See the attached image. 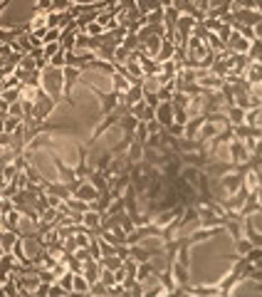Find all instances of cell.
I'll list each match as a JSON object with an SVG mask.
<instances>
[{"instance_id":"6","label":"cell","mask_w":262,"mask_h":297,"mask_svg":"<svg viewBox=\"0 0 262 297\" xmlns=\"http://www.w3.org/2000/svg\"><path fill=\"white\" fill-rule=\"evenodd\" d=\"M82 226L92 231V236H102V213L99 210H94V208H89L87 213L82 215Z\"/></svg>"},{"instance_id":"29","label":"cell","mask_w":262,"mask_h":297,"mask_svg":"<svg viewBox=\"0 0 262 297\" xmlns=\"http://www.w3.org/2000/svg\"><path fill=\"white\" fill-rule=\"evenodd\" d=\"M250 248H252V243L247 240V238H240V240H235V255H247L250 253Z\"/></svg>"},{"instance_id":"40","label":"cell","mask_w":262,"mask_h":297,"mask_svg":"<svg viewBox=\"0 0 262 297\" xmlns=\"http://www.w3.org/2000/svg\"><path fill=\"white\" fill-rule=\"evenodd\" d=\"M84 32H87V35H92V37H97V35H104L107 30H104L99 23H97V20H94V23H89V25H87V30H84Z\"/></svg>"},{"instance_id":"10","label":"cell","mask_w":262,"mask_h":297,"mask_svg":"<svg viewBox=\"0 0 262 297\" xmlns=\"http://www.w3.org/2000/svg\"><path fill=\"white\" fill-rule=\"evenodd\" d=\"M242 77H245L250 85H262V62L260 59H250L247 67H245V72H242Z\"/></svg>"},{"instance_id":"46","label":"cell","mask_w":262,"mask_h":297,"mask_svg":"<svg viewBox=\"0 0 262 297\" xmlns=\"http://www.w3.org/2000/svg\"><path fill=\"white\" fill-rule=\"evenodd\" d=\"M158 3H161V8H171V3H173V0H158Z\"/></svg>"},{"instance_id":"22","label":"cell","mask_w":262,"mask_h":297,"mask_svg":"<svg viewBox=\"0 0 262 297\" xmlns=\"http://www.w3.org/2000/svg\"><path fill=\"white\" fill-rule=\"evenodd\" d=\"M18 233L15 231H8V228H0V248L8 253V250H13V245H15V240H18Z\"/></svg>"},{"instance_id":"24","label":"cell","mask_w":262,"mask_h":297,"mask_svg":"<svg viewBox=\"0 0 262 297\" xmlns=\"http://www.w3.org/2000/svg\"><path fill=\"white\" fill-rule=\"evenodd\" d=\"M225 114H228V119H230V124H233V126H237V124H245V109H242V107H237V104L228 107V109H225Z\"/></svg>"},{"instance_id":"25","label":"cell","mask_w":262,"mask_h":297,"mask_svg":"<svg viewBox=\"0 0 262 297\" xmlns=\"http://www.w3.org/2000/svg\"><path fill=\"white\" fill-rule=\"evenodd\" d=\"M173 55H176V42L163 40V45H161V50H158V55H156V62H166V59H171Z\"/></svg>"},{"instance_id":"30","label":"cell","mask_w":262,"mask_h":297,"mask_svg":"<svg viewBox=\"0 0 262 297\" xmlns=\"http://www.w3.org/2000/svg\"><path fill=\"white\" fill-rule=\"evenodd\" d=\"M50 64H52V67H59V69H62V67L67 64V50H64V47H59L57 52L52 55V59H50Z\"/></svg>"},{"instance_id":"43","label":"cell","mask_w":262,"mask_h":297,"mask_svg":"<svg viewBox=\"0 0 262 297\" xmlns=\"http://www.w3.org/2000/svg\"><path fill=\"white\" fill-rule=\"evenodd\" d=\"M168 131H171L173 136H183V126H181V124H176V121L168 126Z\"/></svg>"},{"instance_id":"20","label":"cell","mask_w":262,"mask_h":297,"mask_svg":"<svg viewBox=\"0 0 262 297\" xmlns=\"http://www.w3.org/2000/svg\"><path fill=\"white\" fill-rule=\"evenodd\" d=\"M126 161L129 164H136V161H144V144L139 139L131 141V146L126 148Z\"/></svg>"},{"instance_id":"42","label":"cell","mask_w":262,"mask_h":297,"mask_svg":"<svg viewBox=\"0 0 262 297\" xmlns=\"http://www.w3.org/2000/svg\"><path fill=\"white\" fill-rule=\"evenodd\" d=\"M146 126H148V136H151V134H158V131L163 129V126H161V124H158L156 119H151V121H146Z\"/></svg>"},{"instance_id":"38","label":"cell","mask_w":262,"mask_h":297,"mask_svg":"<svg viewBox=\"0 0 262 297\" xmlns=\"http://www.w3.org/2000/svg\"><path fill=\"white\" fill-rule=\"evenodd\" d=\"M107 290H109V287H107L102 280H97V282L89 285V295H107Z\"/></svg>"},{"instance_id":"21","label":"cell","mask_w":262,"mask_h":297,"mask_svg":"<svg viewBox=\"0 0 262 297\" xmlns=\"http://www.w3.org/2000/svg\"><path fill=\"white\" fill-rule=\"evenodd\" d=\"M112 198H114V196H112V191H109V188H107V191H99V196H97V201L92 203V208H94V210H99V213H107V210H109V206H112Z\"/></svg>"},{"instance_id":"12","label":"cell","mask_w":262,"mask_h":297,"mask_svg":"<svg viewBox=\"0 0 262 297\" xmlns=\"http://www.w3.org/2000/svg\"><path fill=\"white\" fill-rule=\"evenodd\" d=\"M161 45H163V37H161V35H148V37L141 40V50H144L146 55H151L153 59H156V55H158Z\"/></svg>"},{"instance_id":"17","label":"cell","mask_w":262,"mask_h":297,"mask_svg":"<svg viewBox=\"0 0 262 297\" xmlns=\"http://www.w3.org/2000/svg\"><path fill=\"white\" fill-rule=\"evenodd\" d=\"M109 80H112V89L117 92V94H124L126 89L131 87V82H129V77L121 72V69H117L114 75H109Z\"/></svg>"},{"instance_id":"19","label":"cell","mask_w":262,"mask_h":297,"mask_svg":"<svg viewBox=\"0 0 262 297\" xmlns=\"http://www.w3.org/2000/svg\"><path fill=\"white\" fill-rule=\"evenodd\" d=\"M117 126L121 129V134H134V131H136V126H139V119L134 117L131 112H126V114H121V119H119Z\"/></svg>"},{"instance_id":"41","label":"cell","mask_w":262,"mask_h":297,"mask_svg":"<svg viewBox=\"0 0 262 297\" xmlns=\"http://www.w3.org/2000/svg\"><path fill=\"white\" fill-rule=\"evenodd\" d=\"M23 119H15V117H5V131L8 134H13L15 129H18V124H20Z\"/></svg>"},{"instance_id":"33","label":"cell","mask_w":262,"mask_h":297,"mask_svg":"<svg viewBox=\"0 0 262 297\" xmlns=\"http://www.w3.org/2000/svg\"><path fill=\"white\" fill-rule=\"evenodd\" d=\"M99 280H102L107 287H112V285L117 282V280H114V272H112L109 267H102V272H99ZM107 292H109V290H107Z\"/></svg>"},{"instance_id":"39","label":"cell","mask_w":262,"mask_h":297,"mask_svg":"<svg viewBox=\"0 0 262 297\" xmlns=\"http://www.w3.org/2000/svg\"><path fill=\"white\" fill-rule=\"evenodd\" d=\"M62 295H69V292L62 287V282H57V280H55V282H50V295H47V297H62Z\"/></svg>"},{"instance_id":"9","label":"cell","mask_w":262,"mask_h":297,"mask_svg":"<svg viewBox=\"0 0 262 297\" xmlns=\"http://www.w3.org/2000/svg\"><path fill=\"white\" fill-rule=\"evenodd\" d=\"M45 193H50V196H57V198H64V201L72 196L69 186H67L64 181H59V178H55V181H47V183H45Z\"/></svg>"},{"instance_id":"23","label":"cell","mask_w":262,"mask_h":297,"mask_svg":"<svg viewBox=\"0 0 262 297\" xmlns=\"http://www.w3.org/2000/svg\"><path fill=\"white\" fill-rule=\"evenodd\" d=\"M74 292L89 295V280L82 275V272H74V280H72V295H74Z\"/></svg>"},{"instance_id":"1","label":"cell","mask_w":262,"mask_h":297,"mask_svg":"<svg viewBox=\"0 0 262 297\" xmlns=\"http://www.w3.org/2000/svg\"><path fill=\"white\" fill-rule=\"evenodd\" d=\"M42 87H45V92H47L50 97H55V99H62L64 77H62V69H59V67H52V64H47V67L42 69Z\"/></svg>"},{"instance_id":"34","label":"cell","mask_w":262,"mask_h":297,"mask_svg":"<svg viewBox=\"0 0 262 297\" xmlns=\"http://www.w3.org/2000/svg\"><path fill=\"white\" fill-rule=\"evenodd\" d=\"M0 97H3L8 104H13V102H18V99H20V87H18V89H3V92H0Z\"/></svg>"},{"instance_id":"11","label":"cell","mask_w":262,"mask_h":297,"mask_svg":"<svg viewBox=\"0 0 262 297\" xmlns=\"http://www.w3.org/2000/svg\"><path fill=\"white\" fill-rule=\"evenodd\" d=\"M52 164L57 166V174H59V181H64V183H72L74 178H77V174H74V166H69V164H64L62 159H59L57 154H52Z\"/></svg>"},{"instance_id":"13","label":"cell","mask_w":262,"mask_h":297,"mask_svg":"<svg viewBox=\"0 0 262 297\" xmlns=\"http://www.w3.org/2000/svg\"><path fill=\"white\" fill-rule=\"evenodd\" d=\"M77 25H74V20L67 25V28H62V35H59V45L64 47V50H74V37H77Z\"/></svg>"},{"instance_id":"14","label":"cell","mask_w":262,"mask_h":297,"mask_svg":"<svg viewBox=\"0 0 262 297\" xmlns=\"http://www.w3.org/2000/svg\"><path fill=\"white\" fill-rule=\"evenodd\" d=\"M141 99H144V87L141 85H131V87L121 94V104H126V107H131V104H136Z\"/></svg>"},{"instance_id":"47","label":"cell","mask_w":262,"mask_h":297,"mask_svg":"<svg viewBox=\"0 0 262 297\" xmlns=\"http://www.w3.org/2000/svg\"><path fill=\"white\" fill-rule=\"evenodd\" d=\"M5 131V117H0V134Z\"/></svg>"},{"instance_id":"28","label":"cell","mask_w":262,"mask_h":297,"mask_svg":"<svg viewBox=\"0 0 262 297\" xmlns=\"http://www.w3.org/2000/svg\"><path fill=\"white\" fill-rule=\"evenodd\" d=\"M89 50V35L87 32H77L74 37V52H87Z\"/></svg>"},{"instance_id":"27","label":"cell","mask_w":262,"mask_h":297,"mask_svg":"<svg viewBox=\"0 0 262 297\" xmlns=\"http://www.w3.org/2000/svg\"><path fill=\"white\" fill-rule=\"evenodd\" d=\"M67 206L72 208V210H79V213H87L89 208H92V203H87V201H82V198H77V196H69V198H67Z\"/></svg>"},{"instance_id":"44","label":"cell","mask_w":262,"mask_h":297,"mask_svg":"<svg viewBox=\"0 0 262 297\" xmlns=\"http://www.w3.org/2000/svg\"><path fill=\"white\" fill-rule=\"evenodd\" d=\"M252 30H255V37H257V40H262V20H260V23H257V25H255Z\"/></svg>"},{"instance_id":"5","label":"cell","mask_w":262,"mask_h":297,"mask_svg":"<svg viewBox=\"0 0 262 297\" xmlns=\"http://www.w3.org/2000/svg\"><path fill=\"white\" fill-rule=\"evenodd\" d=\"M225 45H228V50H233L235 55H247V52H250V45H252V40H247L242 32L233 30Z\"/></svg>"},{"instance_id":"35","label":"cell","mask_w":262,"mask_h":297,"mask_svg":"<svg viewBox=\"0 0 262 297\" xmlns=\"http://www.w3.org/2000/svg\"><path fill=\"white\" fill-rule=\"evenodd\" d=\"M72 280H74V272H72V270H67L62 277H57V282H62V287H64L69 295H72Z\"/></svg>"},{"instance_id":"15","label":"cell","mask_w":262,"mask_h":297,"mask_svg":"<svg viewBox=\"0 0 262 297\" xmlns=\"http://www.w3.org/2000/svg\"><path fill=\"white\" fill-rule=\"evenodd\" d=\"M30 32H40V30H47V13L45 10H32V18L28 20Z\"/></svg>"},{"instance_id":"32","label":"cell","mask_w":262,"mask_h":297,"mask_svg":"<svg viewBox=\"0 0 262 297\" xmlns=\"http://www.w3.org/2000/svg\"><path fill=\"white\" fill-rule=\"evenodd\" d=\"M72 0H50V13H64L69 10Z\"/></svg>"},{"instance_id":"36","label":"cell","mask_w":262,"mask_h":297,"mask_svg":"<svg viewBox=\"0 0 262 297\" xmlns=\"http://www.w3.org/2000/svg\"><path fill=\"white\" fill-rule=\"evenodd\" d=\"M134 136H136L141 144H146V141H148V126H146V121H139V126H136Z\"/></svg>"},{"instance_id":"31","label":"cell","mask_w":262,"mask_h":297,"mask_svg":"<svg viewBox=\"0 0 262 297\" xmlns=\"http://www.w3.org/2000/svg\"><path fill=\"white\" fill-rule=\"evenodd\" d=\"M8 117H15V119L25 117V109H23V102H20V99H18V102H13V104L8 107Z\"/></svg>"},{"instance_id":"26","label":"cell","mask_w":262,"mask_h":297,"mask_svg":"<svg viewBox=\"0 0 262 297\" xmlns=\"http://www.w3.org/2000/svg\"><path fill=\"white\" fill-rule=\"evenodd\" d=\"M136 8H139V13H141V15H148V13L158 10V8H161V3H158V0H136Z\"/></svg>"},{"instance_id":"4","label":"cell","mask_w":262,"mask_h":297,"mask_svg":"<svg viewBox=\"0 0 262 297\" xmlns=\"http://www.w3.org/2000/svg\"><path fill=\"white\" fill-rule=\"evenodd\" d=\"M250 156H252V154H250V148H247V144H245L242 139H237V136H235L233 141L228 144V159L233 161L235 166L247 164V161H250Z\"/></svg>"},{"instance_id":"18","label":"cell","mask_w":262,"mask_h":297,"mask_svg":"<svg viewBox=\"0 0 262 297\" xmlns=\"http://www.w3.org/2000/svg\"><path fill=\"white\" fill-rule=\"evenodd\" d=\"M87 181L97 188V191H107V188H109V176H107L104 171H99V169H94V171L87 176Z\"/></svg>"},{"instance_id":"2","label":"cell","mask_w":262,"mask_h":297,"mask_svg":"<svg viewBox=\"0 0 262 297\" xmlns=\"http://www.w3.org/2000/svg\"><path fill=\"white\" fill-rule=\"evenodd\" d=\"M84 75V69H79V67H72V64H64L62 67V77H64V87H62V99H64V104H69V107H74V94H72V87L77 85V80Z\"/></svg>"},{"instance_id":"16","label":"cell","mask_w":262,"mask_h":297,"mask_svg":"<svg viewBox=\"0 0 262 297\" xmlns=\"http://www.w3.org/2000/svg\"><path fill=\"white\" fill-rule=\"evenodd\" d=\"M72 196H77V198H82V201H87V203H94V201H97V196H99V191H97L89 181H84V183H82V186H79Z\"/></svg>"},{"instance_id":"45","label":"cell","mask_w":262,"mask_h":297,"mask_svg":"<svg viewBox=\"0 0 262 297\" xmlns=\"http://www.w3.org/2000/svg\"><path fill=\"white\" fill-rule=\"evenodd\" d=\"M8 5H10V0H0V18H3V13L8 10Z\"/></svg>"},{"instance_id":"37","label":"cell","mask_w":262,"mask_h":297,"mask_svg":"<svg viewBox=\"0 0 262 297\" xmlns=\"http://www.w3.org/2000/svg\"><path fill=\"white\" fill-rule=\"evenodd\" d=\"M89 253H92V258L102 260V245H99V238H97V236L89 240Z\"/></svg>"},{"instance_id":"8","label":"cell","mask_w":262,"mask_h":297,"mask_svg":"<svg viewBox=\"0 0 262 297\" xmlns=\"http://www.w3.org/2000/svg\"><path fill=\"white\" fill-rule=\"evenodd\" d=\"M156 121L161 126H166V129L173 124V104H171V99H166V102H161L156 107Z\"/></svg>"},{"instance_id":"7","label":"cell","mask_w":262,"mask_h":297,"mask_svg":"<svg viewBox=\"0 0 262 297\" xmlns=\"http://www.w3.org/2000/svg\"><path fill=\"white\" fill-rule=\"evenodd\" d=\"M233 18L237 23H242V25H250V28H255L257 23L262 20V13L260 10H247V8H237L233 10Z\"/></svg>"},{"instance_id":"3","label":"cell","mask_w":262,"mask_h":297,"mask_svg":"<svg viewBox=\"0 0 262 297\" xmlns=\"http://www.w3.org/2000/svg\"><path fill=\"white\" fill-rule=\"evenodd\" d=\"M89 92L92 94H97L99 97V107H102V117L104 114H109V112H114L119 104H121V94H117L114 89H109V92H102L99 87H94V85H87Z\"/></svg>"}]
</instances>
